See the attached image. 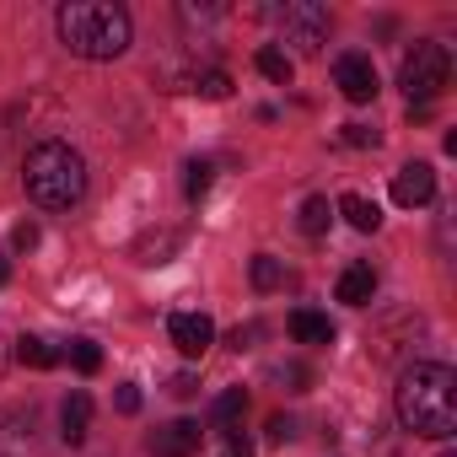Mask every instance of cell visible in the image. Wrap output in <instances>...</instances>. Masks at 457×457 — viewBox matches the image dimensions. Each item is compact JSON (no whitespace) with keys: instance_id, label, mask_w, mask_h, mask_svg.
<instances>
[{"instance_id":"obj_1","label":"cell","mask_w":457,"mask_h":457,"mask_svg":"<svg viewBox=\"0 0 457 457\" xmlns=\"http://www.w3.org/2000/svg\"><path fill=\"white\" fill-rule=\"evenodd\" d=\"M393 403H398L403 430L430 436V441H446L457 430V371L441 366V361H414L398 377V398Z\"/></svg>"},{"instance_id":"obj_2","label":"cell","mask_w":457,"mask_h":457,"mask_svg":"<svg viewBox=\"0 0 457 457\" xmlns=\"http://www.w3.org/2000/svg\"><path fill=\"white\" fill-rule=\"evenodd\" d=\"M54 28H60V44L81 60H119L129 49V12L113 6V0H65L54 12Z\"/></svg>"},{"instance_id":"obj_3","label":"cell","mask_w":457,"mask_h":457,"mask_svg":"<svg viewBox=\"0 0 457 457\" xmlns=\"http://www.w3.org/2000/svg\"><path fill=\"white\" fill-rule=\"evenodd\" d=\"M22 188H28V199L44 204V210H71V204H81V194H87V162H81V151L65 145V140H38V145L22 156Z\"/></svg>"},{"instance_id":"obj_4","label":"cell","mask_w":457,"mask_h":457,"mask_svg":"<svg viewBox=\"0 0 457 457\" xmlns=\"http://www.w3.org/2000/svg\"><path fill=\"white\" fill-rule=\"evenodd\" d=\"M446 76H452V54H446V44H436V38H420V44L403 54V65H398V87L409 92V108H414V103H430V97L446 87Z\"/></svg>"},{"instance_id":"obj_5","label":"cell","mask_w":457,"mask_h":457,"mask_svg":"<svg viewBox=\"0 0 457 457\" xmlns=\"http://www.w3.org/2000/svg\"><path fill=\"white\" fill-rule=\"evenodd\" d=\"M280 28H286V44H296V54H323L328 44V6L318 0H291L280 12Z\"/></svg>"},{"instance_id":"obj_6","label":"cell","mask_w":457,"mask_h":457,"mask_svg":"<svg viewBox=\"0 0 457 457\" xmlns=\"http://www.w3.org/2000/svg\"><path fill=\"white\" fill-rule=\"evenodd\" d=\"M334 87H339L350 103H371V97L382 92L377 65H371L366 54H339V60H334Z\"/></svg>"},{"instance_id":"obj_7","label":"cell","mask_w":457,"mask_h":457,"mask_svg":"<svg viewBox=\"0 0 457 457\" xmlns=\"http://www.w3.org/2000/svg\"><path fill=\"white\" fill-rule=\"evenodd\" d=\"M167 339H172L188 361H199V355L215 345V323H210L204 312H172V318H167Z\"/></svg>"},{"instance_id":"obj_8","label":"cell","mask_w":457,"mask_h":457,"mask_svg":"<svg viewBox=\"0 0 457 457\" xmlns=\"http://www.w3.org/2000/svg\"><path fill=\"white\" fill-rule=\"evenodd\" d=\"M393 199H398L403 210L430 204V199H436V167H430V162H409V167H398V178H393Z\"/></svg>"},{"instance_id":"obj_9","label":"cell","mask_w":457,"mask_h":457,"mask_svg":"<svg viewBox=\"0 0 457 457\" xmlns=\"http://www.w3.org/2000/svg\"><path fill=\"white\" fill-rule=\"evenodd\" d=\"M199 436H204V430H199L194 420H172V425H162V430L151 436V452H156V457H194V452H199Z\"/></svg>"},{"instance_id":"obj_10","label":"cell","mask_w":457,"mask_h":457,"mask_svg":"<svg viewBox=\"0 0 457 457\" xmlns=\"http://www.w3.org/2000/svg\"><path fill=\"white\" fill-rule=\"evenodd\" d=\"M334 296H339L345 307H366V302L377 296V270H371V264H350V270L339 275Z\"/></svg>"},{"instance_id":"obj_11","label":"cell","mask_w":457,"mask_h":457,"mask_svg":"<svg viewBox=\"0 0 457 457\" xmlns=\"http://www.w3.org/2000/svg\"><path fill=\"white\" fill-rule=\"evenodd\" d=\"M87 430H92V398L87 393H71L60 403V436H65V446H81Z\"/></svg>"},{"instance_id":"obj_12","label":"cell","mask_w":457,"mask_h":457,"mask_svg":"<svg viewBox=\"0 0 457 457\" xmlns=\"http://www.w3.org/2000/svg\"><path fill=\"white\" fill-rule=\"evenodd\" d=\"M291 339H296V345H334V323H328V312L296 307V312H291Z\"/></svg>"},{"instance_id":"obj_13","label":"cell","mask_w":457,"mask_h":457,"mask_svg":"<svg viewBox=\"0 0 457 457\" xmlns=\"http://www.w3.org/2000/svg\"><path fill=\"white\" fill-rule=\"evenodd\" d=\"M339 215L355 226V232H377V226H382V210H377V199H366V194H345V199H339Z\"/></svg>"},{"instance_id":"obj_14","label":"cell","mask_w":457,"mask_h":457,"mask_svg":"<svg viewBox=\"0 0 457 457\" xmlns=\"http://www.w3.org/2000/svg\"><path fill=\"white\" fill-rule=\"evenodd\" d=\"M253 65H259V76H270L275 87H291V76H296L291 54H286V49H275V44H264V49L253 54Z\"/></svg>"},{"instance_id":"obj_15","label":"cell","mask_w":457,"mask_h":457,"mask_svg":"<svg viewBox=\"0 0 457 457\" xmlns=\"http://www.w3.org/2000/svg\"><path fill=\"white\" fill-rule=\"evenodd\" d=\"M17 361L33 366V371H49V366L60 361V350H54L49 339H38V334H22V339H17Z\"/></svg>"},{"instance_id":"obj_16","label":"cell","mask_w":457,"mask_h":457,"mask_svg":"<svg viewBox=\"0 0 457 457\" xmlns=\"http://www.w3.org/2000/svg\"><path fill=\"white\" fill-rule=\"evenodd\" d=\"M188 92L220 103V97H232V76H226V71H194V76H188Z\"/></svg>"},{"instance_id":"obj_17","label":"cell","mask_w":457,"mask_h":457,"mask_svg":"<svg viewBox=\"0 0 457 457\" xmlns=\"http://www.w3.org/2000/svg\"><path fill=\"white\" fill-rule=\"evenodd\" d=\"M328 220H334V210H328L323 194L302 199V232H307V237H323V232H328Z\"/></svg>"},{"instance_id":"obj_18","label":"cell","mask_w":457,"mask_h":457,"mask_svg":"<svg viewBox=\"0 0 457 457\" xmlns=\"http://www.w3.org/2000/svg\"><path fill=\"white\" fill-rule=\"evenodd\" d=\"M248 409V393L243 387H232V393H220L215 398V430H237V414Z\"/></svg>"},{"instance_id":"obj_19","label":"cell","mask_w":457,"mask_h":457,"mask_svg":"<svg viewBox=\"0 0 457 457\" xmlns=\"http://www.w3.org/2000/svg\"><path fill=\"white\" fill-rule=\"evenodd\" d=\"M210 183H215V162H188V167H183V194H188L194 204L210 194Z\"/></svg>"},{"instance_id":"obj_20","label":"cell","mask_w":457,"mask_h":457,"mask_svg":"<svg viewBox=\"0 0 457 457\" xmlns=\"http://www.w3.org/2000/svg\"><path fill=\"white\" fill-rule=\"evenodd\" d=\"M286 286V264L275 253H259L253 259V291H280Z\"/></svg>"},{"instance_id":"obj_21","label":"cell","mask_w":457,"mask_h":457,"mask_svg":"<svg viewBox=\"0 0 457 457\" xmlns=\"http://www.w3.org/2000/svg\"><path fill=\"white\" fill-rule=\"evenodd\" d=\"M71 366H76L81 377L103 371V350H97V339H71Z\"/></svg>"},{"instance_id":"obj_22","label":"cell","mask_w":457,"mask_h":457,"mask_svg":"<svg viewBox=\"0 0 457 457\" xmlns=\"http://www.w3.org/2000/svg\"><path fill=\"white\" fill-rule=\"evenodd\" d=\"M210 457H253V446H248L243 430H220V446H215Z\"/></svg>"},{"instance_id":"obj_23","label":"cell","mask_w":457,"mask_h":457,"mask_svg":"<svg viewBox=\"0 0 457 457\" xmlns=\"http://www.w3.org/2000/svg\"><path fill=\"white\" fill-rule=\"evenodd\" d=\"M12 248H22V253L38 248V220H17V226H12Z\"/></svg>"},{"instance_id":"obj_24","label":"cell","mask_w":457,"mask_h":457,"mask_svg":"<svg viewBox=\"0 0 457 457\" xmlns=\"http://www.w3.org/2000/svg\"><path fill=\"white\" fill-rule=\"evenodd\" d=\"M382 135L377 129H366V124H345V145H377Z\"/></svg>"},{"instance_id":"obj_25","label":"cell","mask_w":457,"mask_h":457,"mask_svg":"<svg viewBox=\"0 0 457 457\" xmlns=\"http://www.w3.org/2000/svg\"><path fill=\"white\" fill-rule=\"evenodd\" d=\"M113 403H119V414H140V387H135V382H124Z\"/></svg>"},{"instance_id":"obj_26","label":"cell","mask_w":457,"mask_h":457,"mask_svg":"<svg viewBox=\"0 0 457 457\" xmlns=\"http://www.w3.org/2000/svg\"><path fill=\"white\" fill-rule=\"evenodd\" d=\"M270 436H275V441H291V436H296V420H291V414H275V420H270Z\"/></svg>"},{"instance_id":"obj_27","label":"cell","mask_w":457,"mask_h":457,"mask_svg":"<svg viewBox=\"0 0 457 457\" xmlns=\"http://www.w3.org/2000/svg\"><path fill=\"white\" fill-rule=\"evenodd\" d=\"M172 393H178V398H194V393H199V382L183 371V377H172Z\"/></svg>"},{"instance_id":"obj_28","label":"cell","mask_w":457,"mask_h":457,"mask_svg":"<svg viewBox=\"0 0 457 457\" xmlns=\"http://www.w3.org/2000/svg\"><path fill=\"white\" fill-rule=\"evenodd\" d=\"M253 339H259V328H237V334H232V339H226V345H232V350H248V345H253Z\"/></svg>"},{"instance_id":"obj_29","label":"cell","mask_w":457,"mask_h":457,"mask_svg":"<svg viewBox=\"0 0 457 457\" xmlns=\"http://www.w3.org/2000/svg\"><path fill=\"white\" fill-rule=\"evenodd\" d=\"M6 361H12V355H6V339H0V377H6Z\"/></svg>"},{"instance_id":"obj_30","label":"cell","mask_w":457,"mask_h":457,"mask_svg":"<svg viewBox=\"0 0 457 457\" xmlns=\"http://www.w3.org/2000/svg\"><path fill=\"white\" fill-rule=\"evenodd\" d=\"M6 280H12V264H6V259H0V286H6Z\"/></svg>"},{"instance_id":"obj_31","label":"cell","mask_w":457,"mask_h":457,"mask_svg":"<svg viewBox=\"0 0 457 457\" xmlns=\"http://www.w3.org/2000/svg\"><path fill=\"white\" fill-rule=\"evenodd\" d=\"M441 457H457V452H452V446H441Z\"/></svg>"}]
</instances>
